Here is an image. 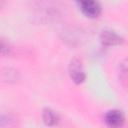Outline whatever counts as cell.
<instances>
[{
	"label": "cell",
	"instance_id": "cell-1",
	"mask_svg": "<svg viewBox=\"0 0 128 128\" xmlns=\"http://www.w3.org/2000/svg\"><path fill=\"white\" fill-rule=\"evenodd\" d=\"M62 8L59 0H34L31 10L37 22L50 23L61 16Z\"/></svg>",
	"mask_w": 128,
	"mask_h": 128
},
{
	"label": "cell",
	"instance_id": "cell-2",
	"mask_svg": "<svg viewBox=\"0 0 128 128\" xmlns=\"http://www.w3.org/2000/svg\"><path fill=\"white\" fill-rule=\"evenodd\" d=\"M84 15L89 18H96L101 13V7L97 0H74Z\"/></svg>",
	"mask_w": 128,
	"mask_h": 128
},
{
	"label": "cell",
	"instance_id": "cell-3",
	"mask_svg": "<svg viewBox=\"0 0 128 128\" xmlns=\"http://www.w3.org/2000/svg\"><path fill=\"white\" fill-rule=\"evenodd\" d=\"M68 72L69 76L72 79V81L76 84H81L85 80V72L82 65V62L78 58H73L68 66Z\"/></svg>",
	"mask_w": 128,
	"mask_h": 128
},
{
	"label": "cell",
	"instance_id": "cell-4",
	"mask_svg": "<svg viewBox=\"0 0 128 128\" xmlns=\"http://www.w3.org/2000/svg\"><path fill=\"white\" fill-rule=\"evenodd\" d=\"M104 120L106 124L110 127H119L122 126L125 120V117L120 110H110L105 114Z\"/></svg>",
	"mask_w": 128,
	"mask_h": 128
},
{
	"label": "cell",
	"instance_id": "cell-5",
	"mask_svg": "<svg viewBox=\"0 0 128 128\" xmlns=\"http://www.w3.org/2000/svg\"><path fill=\"white\" fill-rule=\"evenodd\" d=\"M100 41L105 46H115L122 43V38L112 31L104 30L100 34Z\"/></svg>",
	"mask_w": 128,
	"mask_h": 128
},
{
	"label": "cell",
	"instance_id": "cell-6",
	"mask_svg": "<svg viewBox=\"0 0 128 128\" xmlns=\"http://www.w3.org/2000/svg\"><path fill=\"white\" fill-rule=\"evenodd\" d=\"M118 77L122 86L128 89V58L122 60L118 66Z\"/></svg>",
	"mask_w": 128,
	"mask_h": 128
},
{
	"label": "cell",
	"instance_id": "cell-7",
	"mask_svg": "<svg viewBox=\"0 0 128 128\" xmlns=\"http://www.w3.org/2000/svg\"><path fill=\"white\" fill-rule=\"evenodd\" d=\"M42 118H43V121L46 125L48 126H54L58 123V120H59V117L58 115L55 113V111H53L52 109L50 108H45L42 112Z\"/></svg>",
	"mask_w": 128,
	"mask_h": 128
},
{
	"label": "cell",
	"instance_id": "cell-8",
	"mask_svg": "<svg viewBox=\"0 0 128 128\" xmlns=\"http://www.w3.org/2000/svg\"><path fill=\"white\" fill-rule=\"evenodd\" d=\"M2 79L8 83H14L19 79V73L13 68H4L1 73Z\"/></svg>",
	"mask_w": 128,
	"mask_h": 128
},
{
	"label": "cell",
	"instance_id": "cell-9",
	"mask_svg": "<svg viewBox=\"0 0 128 128\" xmlns=\"http://www.w3.org/2000/svg\"><path fill=\"white\" fill-rule=\"evenodd\" d=\"M16 125L15 119L11 115L2 114L0 117V126L1 127H12Z\"/></svg>",
	"mask_w": 128,
	"mask_h": 128
},
{
	"label": "cell",
	"instance_id": "cell-10",
	"mask_svg": "<svg viewBox=\"0 0 128 128\" xmlns=\"http://www.w3.org/2000/svg\"><path fill=\"white\" fill-rule=\"evenodd\" d=\"M11 53V47L10 45L4 41V39L1 40V55L2 56H8Z\"/></svg>",
	"mask_w": 128,
	"mask_h": 128
}]
</instances>
